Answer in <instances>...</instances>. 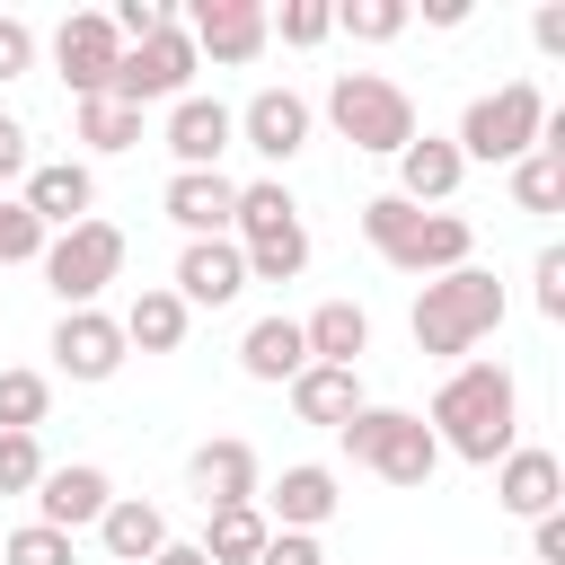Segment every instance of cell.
<instances>
[{
    "label": "cell",
    "instance_id": "6da1fadb",
    "mask_svg": "<svg viewBox=\"0 0 565 565\" xmlns=\"http://www.w3.org/2000/svg\"><path fill=\"white\" fill-rule=\"evenodd\" d=\"M433 441L468 468H494L521 441V380L503 362H450V380L433 388Z\"/></svg>",
    "mask_w": 565,
    "mask_h": 565
},
{
    "label": "cell",
    "instance_id": "7a4b0ae2",
    "mask_svg": "<svg viewBox=\"0 0 565 565\" xmlns=\"http://www.w3.org/2000/svg\"><path fill=\"white\" fill-rule=\"evenodd\" d=\"M415 353H433V362H459V353H477L494 327H503V282L486 274V265H459V274H433L424 291H415Z\"/></svg>",
    "mask_w": 565,
    "mask_h": 565
},
{
    "label": "cell",
    "instance_id": "3957f363",
    "mask_svg": "<svg viewBox=\"0 0 565 565\" xmlns=\"http://www.w3.org/2000/svg\"><path fill=\"white\" fill-rule=\"evenodd\" d=\"M362 238L380 247V265H397V274H459L468 265V247H477V230L459 221V212H415V203H397V194H371L362 203Z\"/></svg>",
    "mask_w": 565,
    "mask_h": 565
},
{
    "label": "cell",
    "instance_id": "277c9868",
    "mask_svg": "<svg viewBox=\"0 0 565 565\" xmlns=\"http://www.w3.org/2000/svg\"><path fill=\"white\" fill-rule=\"evenodd\" d=\"M230 230H238L247 282H300V265H309V230H300V203H291V185H274V177L238 185V212H230Z\"/></svg>",
    "mask_w": 565,
    "mask_h": 565
},
{
    "label": "cell",
    "instance_id": "5b68a950",
    "mask_svg": "<svg viewBox=\"0 0 565 565\" xmlns=\"http://www.w3.org/2000/svg\"><path fill=\"white\" fill-rule=\"evenodd\" d=\"M539 132H547V97H539L530 79H503V88L468 97V115H459L450 150H459V159H486V168H512V159H530V150H539Z\"/></svg>",
    "mask_w": 565,
    "mask_h": 565
},
{
    "label": "cell",
    "instance_id": "8992f818",
    "mask_svg": "<svg viewBox=\"0 0 565 565\" xmlns=\"http://www.w3.org/2000/svg\"><path fill=\"white\" fill-rule=\"evenodd\" d=\"M327 124H335L353 150L397 159V150L415 141V97H406L397 79H380V71H335V88H327Z\"/></svg>",
    "mask_w": 565,
    "mask_h": 565
},
{
    "label": "cell",
    "instance_id": "52a82bcc",
    "mask_svg": "<svg viewBox=\"0 0 565 565\" xmlns=\"http://www.w3.org/2000/svg\"><path fill=\"white\" fill-rule=\"evenodd\" d=\"M344 450H353V468H371L380 486H433V468H441L433 424L406 415V406H362V415L344 424Z\"/></svg>",
    "mask_w": 565,
    "mask_h": 565
},
{
    "label": "cell",
    "instance_id": "ba28073f",
    "mask_svg": "<svg viewBox=\"0 0 565 565\" xmlns=\"http://www.w3.org/2000/svg\"><path fill=\"white\" fill-rule=\"evenodd\" d=\"M35 265H44V291H53L62 309H97V291H106V282L124 274V230L88 212L79 230H53Z\"/></svg>",
    "mask_w": 565,
    "mask_h": 565
},
{
    "label": "cell",
    "instance_id": "9c48e42d",
    "mask_svg": "<svg viewBox=\"0 0 565 565\" xmlns=\"http://www.w3.org/2000/svg\"><path fill=\"white\" fill-rule=\"evenodd\" d=\"M185 79H194V44H185V18H177V26L141 35V44H124V62H115L106 97L141 115V106H177V97H185Z\"/></svg>",
    "mask_w": 565,
    "mask_h": 565
},
{
    "label": "cell",
    "instance_id": "30bf717a",
    "mask_svg": "<svg viewBox=\"0 0 565 565\" xmlns=\"http://www.w3.org/2000/svg\"><path fill=\"white\" fill-rule=\"evenodd\" d=\"M115 62H124V44H115L106 9H79V18H62V26H53V71H62V88H71V97H106Z\"/></svg>",
    "mask_w": 565,
    "mask_h": 565
},
{
    "label": "cell",
    "instance_id": "8fae6325",
    "mask_svg": "<svg viewBox=\"0 0 565 565\" xmlns=\"http://www.w3.org/2000/svg\"><path fill=\"white\" fill-rule=\"evenodd\" d=\"M230 124H238V141H247L256 159H274V168L309 150V97H300V88H256Z\"/></svg>",
    "mask_w": 565,
    "mask_h": 565
},
{
    "label": "cell",
    "instance_id": "7c38bea8",
    "mask_svg": "<svg viewBox=\"0 0 565 565\" xmlns=\"http://www.w3.org/2000/svg\"><path fill=\"white\" fill-rule=\"evenodd\" d=\"M185 44H194V62L212 53V62H256L265 53V9L256 0H194L185 9Z\"/></svg>",
    "mask_w": 565,
    "mask_h": 565
},
{
    "label": "cell",
    "instance_id": "4fadbf2b",
    "mask_svg": "<svg viewBox=\"0 0 565 565\" xmlns=\"http://www.w3.org/2000/svg\"><path fill=\"white\" fill-rule=\"evenodd\" d=\"M53 371L62 380H115L124 371V327L106 309H62L53 327Z\"/></svg>",
    "mask_w": 565,
    "mask_h": 565
},
{
    "label": "cell",
    "instance_id": "5bb4252c",
    "mask_svg": "<svg viewBox=\"0 0 565 565\" xmlns=\"http://www.w3.org/2000/svg\"><path fill=\"white\" fill-rule=\"evenodd\" d=\"M185 486H194L203 512H230V503H256L265 468H256V450H247L238 433H221V441H203V450L185 459Z\"/></svg>",
    "mask_w": 565,
    "mask_h": 565
},
{
    "label": "cell",
    "instance_id": "9a60e30c",
    "mask_svg": "<svg viewBox=\"0 0 565 565\" xmlns=\"http://www.w3.org/2000/svg\"><path fill=\"white\" fill-rule=\"evenodd\" d=\"M168 291H177L185 309H221V300H238V291H247V256H238V238H185Z\"/></svg>",
    "mask_w": 565,
    "mask_h": 565
},
{
    "label": "cell",
    "instance_id": "2e32d148",
    "mask_svg": "<svg viewBox=\"0 0 565 565\" xmlns=\"http://www.w3.org/2000/svg\"><path fill=\"white\" fill-rule=\"evenodd\" d=\"M494 503H503V512H521V521L556 512V503H565V459H556V450L512 441V450L494 459Z\"/></svg>",
    "mask_w": 565,
    "mask_h": 565
},
{
    "label": "cell",
    "instance_id": "e0dca14e",
    "mask_svg": "<svg viewBox=\"0 0 565 565\" xmlns=\"http://www.w3.org/2000/svg\"><path fill=\"white\" fill-rule=\"evenodd\" d=\"M265 494V530H309L318 539V521H335V468H318V459H300V468H282L274 486H256Z\"/></svg>",
    "mask_w": 565,
    "mask_h": 565
},
{
    "label": "cell",
    "instance_id": "ac0fdd59",
    "mask_svg": "<svg viewBox=\"0 0 565 565\" xmlns=\"http://www.w3.org/2000/svg\"><path fill=\"white\" fill-rule=\"evenodd\" d=\"M159 212H168L185 238H221V230H230V212H238V185H230L221 168H177V177H168V194H159Z\"/></svg>",
    "mask_w": 565,
    "mask_h": 565
},
{
    "label": "cell",
    "instance_id": "d6986e66",
    "mask_svg": "<svg viewBox=\"0 0 565 565\" xmlns=\"http://www.w3.org/2000/svg\"><path fill=\"white\" fill-rule=\"evenodd\" d=\"M115 503V486H106V468H88V459H71V468H44V486H35V521L44 530H88L97 512Z\"/></svg>",
    "mask_w": 565,
    "mask_h": 565
},
{
    "label": "cell",
    "instance_id": "ffe728a7",
    "mask_svg": "<svg viewBox=\"0 0 565 565\" xmlns=\"http://www.w3.org/2000/svg\"><path fill=\"white\" fill-rule=\"evenodd\" d=\"M159 141L177 150V168H221V150L238 141V124H230L221 97H194V88H185V97L168 106V132H159Z\"/></svg>",
    "mask_w": 565,
    "mask_h": 565
},
{
    "label": "cell",
    "instance_id": "44dd1931",
    "mask_svg": "<svg viewBox=\"0 0 565 565\" xmlns=\"http://www.w3.org/2000/svg\"><path fill=\"white\" fill-rule=\"evenodd\" d=\"M459 177H468V159H459L441 132H415V141L397 150V203H415V212H441V203L459 194Z\"/></svg>",
    "mask_w": 565,
    "mask_h": 565
},
{
    "label": "cell",
    "instance_id": "7402d4cb",
    "mask_svg": "<svg viewBox=\"0 0 565 565\" xmlns=\"http://www.w3.org/2000/svg\"><path fill=\"white\" fill-rule=\"evenodd\" d=\"M18 203H26L44 230H79V221H88V203H97V177H88L79 159H35Z\"/></svg>",
    "mask_w": 565,
    "mask_h": 565
},
{
    "label": "cell",
    "instance_id": "603a6c76",
    "mask_svg": "<svg viewBox=\"0 0 565 565\" xmlns=\"http://www.w3.org/2000/svg\"><path fill=\"white\" fill-rule=\"evenodd\" d=\"M300 344H309V362L353 371V362L371 353V309H362V300H318V309L300 318Z\"/></svg>",
    "mask_w": 565,
    "mask_h": 565
},
{
    "label": "cell",
    "instance_id": "cb8c5ba5",
    "mask_svg": "<svg viewBox=\"0 0 565 565\" xmlns=\"http://www.w3.org/2000/svg\"><path fill=\"white\" fill-rule=\"evenodd\" d=\"M238 371H247V380H265V388H291V380L309 371L300 318H256V327L238 335Z\"/></svg>",
    "mask_w": 565,
    "mask_h": 565
},
{
    "label": "cell",
    "instance_id": "d4e9b609",
    "mask_svg": "<svg viewBox=\"0 0 565 565\" xmlns=\"http://www.w3.org/2000/svg\"><path fill=\"white\" fill-rule=\"evenodd\" d=\"M362 406H371V397H362V371L309 362V371L291 380V415H300V424H327V433H344V424H353Z\"/></svg>",
    "mask_w": 565,
    "mask_h": 565
},
{
    "label": "cell",
    "instance_id": "484cf974",
    "mask_svg": "<svg viewBox=\"0 0 565 565\" xmlns=\"http://www.w3.org/2000/svg\"><path fill=\"white\" fill-rule=\"evenodd\" d=\"M97 539H106V556H115V565H150V556L168 547V512H159V503H141V494H115V503L97 512Z\"/></svg>",
    "mask_w": 565,
    "mask_h": 565
},
{
    "label": "cell",
    "instance_id": "4316f807",
    "mask_svg": "<svg viewBox=\"0 0 565 565\" xmlns=\"http://www.w3.org/2000/svg\"><path fill=\"white\" fill-rule=\"evenodd\" d=\"M185 318H194V309H185L168 282H150V291H132V309H124L115 327H124V344H141V353H177V344H185Z\"/></svg>",
    "mask_w": 565,
    "mask_h": 565
},
{
    "label": "cell",
    "instance_id": "83f0119b",
    "mask_svg": "<svg viewBox=\"0 0 565 565\" xmlns=\"http://www.w3.org/2000/svg\"><path fill=\"white\" fill-rule=\"evenodd\" d=\"M265 539H274L265 512H256V503H230V512H203V539H194V547H203V565H256Z\"/></svg>",
    "mask_w": 565,
    "mask_h": 565
},
{
    "label": "cell",
    "instance_id": "f1b7e54d",
    "mask_svg": "<svg viewBox=\"0 0 565 565\" xmlns=\"http://www.w3.org/2000/svg\"><path fill=\"white\" fill-rule=\"evenodd\" d=\"M512 203L521 212H556L565 203V141H539L530 159H512Z\"/></svg>",
    "mask_w": 565,
    "mask_h": 565
},
{
    "label": "cell",
    "instance_id": "f546056e",
    "mask_svg": "<svg viewBox=\"0 0 565 565\" xmlns=\"http://www.w3.org/2000/svg\"><path fill=\"white\" fill-rule=\"evenodd\" d=\"M71 124H79V141H88V150H132V141H141V115H132V106H115V97H79V115H71Z\"/></svg>",
    "mask_w": 565,
    "mask_h": 565
},
{
    "label": "cell",
    "instance_id": "4dcf8cb0",
    "mask_svg": "<svg viewBox=\"0 0 565 565\" xmlns=\"http://www.w3.org/2000/svg\"><path fill=\"white\" fill-rule=\"evenodd\" d=\"M53 406V380L44 371H0V433H35Z\"/></svg>",
    "mask_w": 565,
    "mask_h": 565
},
{
    "label": "cell",
    "instance_id": "1f68e13d",
    "mask_svg": "<svg viewBox=\"0 0 565 565\" xmlns=\"http://www.w3.org/2000/svg\"><path fill=\"white\" fill-rule=\"evenodd\" d=\"M406 18H415L406 0H344V9H335V26H344L353 44H388V35H406Z\"/></svg>",
    "mask_w": 565,
    "mask_h": 565
},
{
    "label": "cell",
    "instance_id": "d6a6232c",
    "mask_svg": "<svg viewBox=\"0 0 565 565\" xmlns=\"http://www.w3.org/2000/svg\"><path fill=\"white\" fill-rule=\"evenodd\" d=\"M265 35H282V44H327L335 35V0H282V18H265Z\"/></svg>",
    "mask_w": 565,
    "mask_h": 565
},
{
    "label": "cell",
    "instance_id": "836d02e7",
    "mask_svg": "<svg viewBox=\"0 0 565 565\" xmlns=\"http://www.w3.org/2000/svg\"><path fill=\"white\" fill-rule=\"evenodd\" d=\"M44 238H53V230H44L18 194H0V265H35V256H44Z\"/></svg>",
    "mask_w": 565,
    "mask_h": 565
},
{
    "label": "cell",
    "instance_id": "e575fe53",
    "mask_svg": "<svg viewBox=\"0 0 565 565\" xmlns=\"http://www.w3.org/2000/svg\"><path fill=\"white\" fill-rule=\"evenodd\" d=\"M44 486V450L35 433H0V494H35Z\"/></svg>",
    "mask_w": 565,
    "mask_h": 565
},
{
    "label": "cell",
    "instance_id": "d590c367",
    "mask_svg": "<svg viewBox=\"0 0 565 565\" xmlns=\"http://www.w3.org/2000/svg\"><path fill=\"white\" fill-rule=\"evenodd\" d=\"M0 565H71V539H62V530H44V521H26V530H9V539H0Z\"/></svg>",
    "mask_w": 565,
    "mask_h": 565
},
{
    "label": "cell",
    "instance_id": "8d00e7d4",
    "mask_svg": "<svg viewBox=\"0 0 565 565\" xmlns=\"http://www.w3.org/2000/svg\"><path fill=\"white\" fill-rule=\"evenodd\" d=\"M26 71H35V26L26 18H0V88L26 79Z\"/></svg>",
    "mask_w": 565,
    "mask_h": 565
},
{
    "label": "cell",
    "instance_id": "74e56055",
    "mask_svg": "<svg viewBox=\"0 0 565 565\" xmlns=\"http://www.w3.org/2000/svg\"><path fill=\"white\" fill-rule=\"evenodd\" d=\"M530 282H539V318H565V247H539Z\"/></svg>",
    "mask_w": 565,
    "mask_h": 565
},
{
    "label": "cell",
    "instance_id": "f35d334b",
    "mask_svg": "<svg viewBox=\"0 0 565 565\" xmlns=\"http://www.w3.org/2000/svg\"><path fill=\"white\" fill-rule=\"evenodd\" d=\"M256 565H327V556H318V539H309V530H274Z\"/></svg>",
    "mask_w": 565,
    "mask_h": 565
},
{
    "label": "cell",
    "instance_id": "ab89813d",
    "mask_svg": "<svg viewBox=\"0 0 565 565\" xmlns=\"http://www.w3.org/2000/svg\"><path fill=\"white\" fill-rule=\"evenodd\" d=\"M530 556L539 565H565V512H539L530 521Z\"/></svg>",
    "mask_w": 565,
    "mask_h": 565
},
{
    "label": "cell",
    "instance_id": "60d3db41",
    "mask_svg": "<svg viewBox=\"0 0 565 565\" xmlns=\"http://www.w3.org/2000/svg\"><path fill=\"white\" fill-rule=\"evenodd\" d=\"M26 168H35V159H26V124H18V115H0V185H9V177H26Z\"/></svg>",
    "mask_w": 565,
    "mask_h": 565
},
{
    "label": "cell",
    "instance_id": "b9f144b4",
    "mask_svg": "<svg viewBox=\"0 0 565 565\" xmlns=\"http://www.w3.org/2000/svg\"><path fill=\"white\" fill-rule=\"evenodd\" d=\"M530 35H539V53H565V9H556V0H547V9H539V18H530Z\"/></svg>",
    "mask_w": 565,
    "mask_h": 565
},
{
    "label": "cell",
    "instance_id": "7bdbcfd3",
    "mask_svg": "<svg viewBox=\"0 0 565 565\" xmlns=\"http://www.w3.org/2000/svg\"><path fill=\"white\" fill-rule=\"evenodd\" d=\"M150 565H203V547H194V539H168V547H159Z\"/></svg>",
    "mask_w": 565,
    "mask_h": 565
}]
</instances>
